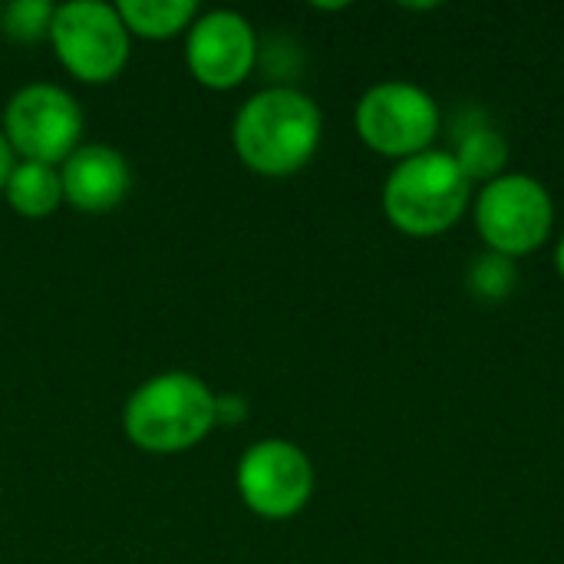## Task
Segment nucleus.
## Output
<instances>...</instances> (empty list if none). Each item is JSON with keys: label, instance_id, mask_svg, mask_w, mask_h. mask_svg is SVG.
<instances>
[{"label": "nucleus", "instance_id": "obj_5", "mask_svg": "<svg viewBox=\"0 0 564 564\" xmlns=\"http://www.w3.org/2000/svg\"><path fill=\"white\" fill-rule=\"evenodd\" d=\"M440 126V102L413 79H380L354 106V129L360 142L393 162L433 149Z\"/></svg>", "mask_w": 564, "mask_h": 564}, {"label": "nucleus", "instance_id": "obj_16", "mask_svg": "<svg viewBox=\"0 0 564 564\" xmlns=\"http://www.w3.org/2000/svg\"><path fill=\"white\" fill-rule=\"evenodd\" d=\"M13 165H17V152L10 149L7 135L0 132V195H3V188H7V178H10Z\"/></svg>", "mask_w": 564, "mask_h": 564}, {"label": "nucleus", "instance_id": "obj_2", "mask_svg": "<svg viewBox=\"0 0 564 564\" xmlns=\"http://www.w3.org/2000/svg\"><path fill=\"white\" fill-rule=\"evenodd\" d=\"M218 426V393L188 373L165 370L139 383L122 406L126 440L149 456H178L195 449Z\"/></svg>", "mask_w": 564, "mask_h": 564}, {"label": "nucleus", "instance_id": "obj_15", "mask_svg": "<svg viewBox=\"0 0 564 564\" xmlns=\"http://www.w3.org/2000/svg\"><path fill=\"white\" fill-rule=\"evenodd\" d=\"M56 3L50 0H10L0 7V33L17 43H40L50 36Z\"/></svg>", "mask_w": 564, "mask_h": 564}, {"label": "nucleus", "instance_id": "obj_17", "mask_svg": "<svg viewBox=\"0 0 564 564\" xmlns=\"http://www.w3.org/2000/svg\"><path fill=\"white\" fill-rule=\"evenodd\" d=\"M555 271H558V278L564 281V235L558 238V245H555Z\"/></svg>", "mask_w": 564, "mask_h": 564}, {"label": "nucleus", "instance_id": "obj_6", "mask_svg": "<svg viewBox=\"0 0 564 564\" xmlns=\"http://www.w3.org/2000/svg\"><path fill=\"white\" fill-rule=\"evenodd\" d=\"M46 40L59 66L86 86L112 83L132 56V36L116 3L102 0L56 3Z\"/></svg>", "mask_w": 564, "mask_h": 564}, {"label": "nucleus", "instance_id": "obj_7", "mask_svg": "<svg viewBox=\"0 0 564 564\" xmlns=\"http://www.w3.org/2000/svg\"><path fill=\"white\" fill-rule=\"evenodd\" d=\"M83 106L76 96L56 83H26L7 106L0 132L23 162L63 165L83 145Z\"/></svg>", "mask_w": 564, "mask_h": 564}, {"label": "nucleus", "instance_id": "obj_1", "mask_svg": "<svg viewBox=\"0 0 564 564\" xmlns=\"http://www.w3.org/2000/svg\"><path fill=\"white\" fill-rule=\"evenodd\" d=\"M324 139V112L314 96L271 83L248 96L231 122V145L245 169L264 178H288L311 165Z\"/></svg>", "mask_w": 564, "mask_h": 564}, {"label": "nucleus", "instance_id": "obj_8", "mask_svg": "<svg viewBox=\"0 0 564 564\" xmlns=\"http://www.w3.org/2000/svg\"><path fill=\"white\" fill-rule=\"evenodd\" d=\"M235 486L248 512L268 522H288L314 499L317 476L311 456L297 443L271 436L241 453L235 466Z\"/></svg>", "mask_w": 564, "mask_h": 564}, {"label": "nucleus", "instance_id": "obj_3", "mask_svg": "<svg viewBox=\"0 0 564 564\" xmlns=\"http://www.w3.org/2000/svg\"><path fill=\"white\" fill-rule=\"evenodd\" d=\"M380 205L400 235L440 238L453 231L469 212L473 185L446 149H426L390 169Z\"/></svg>", "mask_w": 564, "mask_h": 564}, {"label": "nucleus", "instance_id": "obj_9", "mask_svg": "<svg viewBox=\"0 0 564 564\" xmlns=\"http://www.w3.org/2000/svg\"><path fill=\"white\" fill-rule=\"evenodd\" d=\"M261 40L251 20L238 10L218 7L195 17L185 33V66L205 89H238L258 66Z\"/></svg>", "mask_w": 564, "mask_h": 564}, {"label": "nucleus", "instance_id": "obj_13", "mask_svg": "<svg viewBox=\"0 0 564 564\" xmlns=\"http://www.w3.org/2000/svg\"><path fill=\"white\" fill-rule=\"evenodd\" d=\"M116 10L129 36H139V40L182 36L202 13L195 0H119Z\"/></svg>", "mask_w": 564, "mask_h": 564}, {"label": "nucleus", "instance_id": "obj_12", "mask_svg": "<svg viewBox=\"0 0 564 564\" xmlns=\"http://www.w3.org/2000/svg\"><path fill=\"white\" fill-rule=\"evenodd\" d=\"M7 205L26 218V221H40L56 215L63 202V182H59V169L56 165H43V162H23L17 159L7 188H3Z\"/></svg>", "mask_w": 564, "mask_h": 564}, {"label": "nucleus", "instance_id": "obj_14", "mask_svg": "<svg viewBox=\"0 0 564 564\" xmlns=\"http://www.w3.org/2000/svg\"><path fill=\"white\" fill-rule=\"evenodd\" d=\"M466 288L482 304H502L519 288V261L496 251H482L466 271Z\"/></svg>", "mask_w": 564, "mask_h": 564}, {"label": "nucleus", "instance_id": "obj_18", "mask_svg": "<svg viewBox=\"0 0 564 564\" xmlns=\"http://www.w3.org/2000/svg\"><path fill=\"white\" fill-rule=\"evenodd\" d=\"M443 564H449V562H443Z\"/></svg>", "mask_w": 564, "mask_h": 564}, {"label": "nucleus", "instance_id": "obj_11", "mask_svg": "<svg viewBox=\"0 0 564 564\" xmlns=\"http://www.w3.org/2000/svg\"><path fill=\"white\" fill-rule=\"evenodd\" d=\"M469 185H486L509 169V139L499 126L476 106L456 112L453 119V149H446Z\"/></svg>", "mask_w": 564, "mask_h": 564}, {"label": "nucleus", "instance_id": "obj_4", "mask_svg": "<svg viewBox=\"0 0 564 564\" xmlns=\"http://www.w3.org/2000/svg\"><path fill=\"white\" fill-rule=\"evenodd\" d=\"M473 221L486 251L519 261L549 245L555 231V198L542 178L529 172H506L479 185L473 198Z\"/></svg>", "mask_w": 564, "mask_h": 564}, {"label": "nucleus", "instance_id": "obj_10", "mask_svg": "<svg viewBox=\"0 0 564 564\" xmlns=\"http://www.w3.org/2000/svg\"><path fill=\"white\" fill-rule=\"evenodd\" d=\"M63 202L83 215H106L132 192L129 159L106 142H83L63 165Z\"/></svg>", "mask_w": 564, "mask_h": 564}]
</instances>
